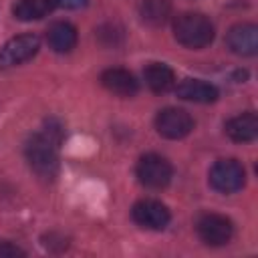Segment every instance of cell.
<instances>
[{"mask_svg": "<svg viewBox=\"0 0 258 258\" xmlns=\"http://www.w3.org/2000/svg\"><path fill=\"white\" fill-rule=\"evenodd\" d=\"M62 139V131L54 121L34 133L26 141V159L36 175L44 179H52L58 171V143Z\"/></svg>", "mask_w": 258, "mask_h": 258, "instance_id": "cell-1", "label": "cell"}, {"mask_svg": "<svg viewBox=\"0 0 258 258\" xmlns=\"http://www.w3.org/2000/svg\"><path fill=\"white\" fill-rule=\"evenodd\" d=\"M214 24L200 12H183L173 20V36L185 48H206L214 40Z\"/></svg>", "mask_w": 258, "mask_h": 258, "instance_id": "cell-2", "label": "cell"}, {"mask_svg": "<svg viewBox=\"0 0 258 258\" xmlns=\"http://www.w3.org/2000/svg\"><path fill=\"white\" fill-rule=\"evenodd\" d=\"M135 173H137V179L141 185H145L149 189H163L171 181L173 167L165 157H161L157 153H145L139 157Z\"/></svg>", "mask_w": 258, "mask_h": 258, "instance_id": "cell-3", "label": "cell"}, {"mask_svg": "<svg viewBox=\"0 0 258 258\" xmlns=\"http://www.w3.org/2000/svg\"><path fill=\"white\" fill-rule=\"evenodd\" d=\"M246 183V169L236 159H220L210 169V185L220 194H234Z\"/></svg>", "mask_w": 258, "mask_h": 258, "instance_id": "cell-4", "label": "cell"}, {"mask_svg": "<svg viewBox=\"0 0 258 258\" xmlns=\"http://www.w3.org/2000/svg\"><path fill=\"white\" fill-rule=\"evenodd\" d=\"M155 129L165 139H183L194 129V119L185 109L165 107L155 117Z\"/></svg>", "mask_w": 258, "mask_h": 258, "instance_id": "cell-5", "label": "cell"}, {"mask_svg": "<svg viewBox=\"0 0 258 258\" xmlns=\"http://www.w3.org/2000/svg\"><path fill=\"white\" fill-rule=\"evenodd\" d=\"M198 236L208 246H224L234 236V226L226 216L220 214H204L196 224Z\"/></svg>", "mask_w": 258, "mask_h": 258, "instance_id": "cell-6", "label": "cell"}, {"mask_svg": "<svg viewBox=\"0 0 258 258\" xmlns=\"http://www.w3.org/2000/svg\"><path fill=\"white\" fill-rule=\"evenodd\" d=\"M40 48V40L36 34H20L10 38L0 48V67H16L30 60Z\"/></svg>", "mask_w": 258, "mask_h": 258, "instance_id": "cell-7", "label": "cell"}, {"mask_svg": "<svg viewBox=\"0 0 258 258\" xmlns=\"http://www.w3.org/2000/svg\"><path fill=\"white\" fill-rule=\"evenodd\" d=\"M131 218L141 228H147V230H163L169 224L171 214H169L167 206L161 204V202H157V200H139L131 208Z\"/></svg>", "mask_w": 258, "mask_h": 258, "instance_id": "cell-8", "label": "cell"}, {"mask_svg": "<svg viewBox=\"0 0 258 258\" xmlns=\"http://www.w3.org/2000/svg\"><path fill=\"white\" fill-rule=\"evenodd\" d=\"M226 44L238 56H254L258 52V26L252 22L234 24L226 34Z\"/></svg>", "mask_w": 258, "mask_h": 258, "instance_id": "cell-9", "label": "cell"}, {"mask_svg": "<svg viewBox=\"0 0 258 258\" xmlns=\"http://www.w3.org/2000/svg\"><path fill=\"white\" fill-rule=\"evenodd\" d=\"M101 85L119 97H133L139 91L137 79L125 69H107L101 73Z\"/></svg>", "mask_w": 258, "mask_h": 258, "instance_id": "cell-10", "label": "cell"}, {"mask_svg": "<svg viewBox=\"0 0 258 258\" xmlns=\"http://www.w3.org/2000/svg\"><path fill=\"white\" fill-rule=\"evenodd\" d=\"M224 129H226V135L232 141H236V143H250V141H254L258 137V117L252 111L236 115V117H232L226 123Z\"/></svg>", "mask_w": 258, "mask_h": 258, "instance_id": "cell-11", "label": "cell"}, {"mask_svg": "<svg viewBox=\"0 0 258 258\" xmlns=\"http://www.w3.org/2000/svg\"><path fill=\"white\" fill-rule=\"evenodd\" d=\"M175 93L183 101H194V103H214L218 99V89L212 83L200 81V79H183L177 87Z\"/></svg>", "mask_w": 258, "mask_h": 258, "instance_id": "cell-12", "label": "cell"}, {"mask_svg": "<svg viewBox=\"0 0 258 258\" xmlns=\"http://www.w3.org/2000/svg\"><path fill=\"white\" fill-rule=\"evenodd\" d=\"M46 42L54 52H71L77 46V28L71 22H52L46 30Z\"/></svg>", "mask_w": 258, "mask_h": 258, "instance_id": "cell-13", "label": "cell"}, {"mask_svg": "<svg viewBox=\"0 0 258 258\" xmlns=\"http://www.w3.org/2000/svg\"><path fill=\"white\" fill-rule=\"evenodd\" d=\"M143 79L153 93H167L175 85V75L165 62H149L143 71Z\"/></svg>", "mask_w": 258, "mask_h": 258, "instance_id": "cell-14", "label": "cell"}, {"mask_svg": "<svg viewBox=\"0 0 258 258\" xmlns=\"http://www.w3.org/2000/svg\"><path fill=\"white\" fill-rule=\"evenodd\" d=\"M54 8L56 0H18L12 6V14L22 22H30L48 16Z\"/></svg>", "mask_w": 258, "mask_h": 258, "instance_id": "cell-15", "label": "cell"}, {"mask_svg": "<svg viewBox=\"0 0 258 258\" xmlns=\"http://www.w3.org/2000/svg\"><path fill=\"white\" fill-rule=\"evenodd\" d=\"M139 14H141L143 22H147L151 26H159L169 18L171 2L169 0H141Z\"/></svg>", "mask_w": 258, "mask_h": 258, "instance_id": "cell-16", "label": "cell"}, {"mask_svg": "<svg viewBox=\"0 0 258 258\" xmlns=\"http://www.w3.org/2000/svg\"><path fill=\"white\" fill-rule=\"evenodd\" d=\"M16 256H26V252L8 240H0V258H16Z\"/></svg>", "mask_w": 258, "mask_h": 258, "instance_id": "cell-17", "label": "cell"}, {"mask_svg": "<svg viewBox=\"0 0 258 258\" xmlns=\"http://www.w3.org/2000/svg\"><path fill=\"white\" fill-rule=\"evenodd\" d=\"M89 0H56V6H62V8H69V10H79L83 6H87Z\"/></svg>", "mask_w": 258, "mask_h": 258, "instance_id": "cell-18", "label": "cell"}]
</instances>
